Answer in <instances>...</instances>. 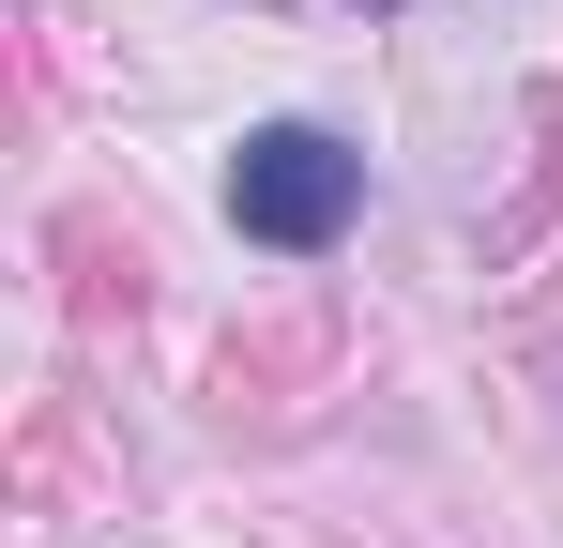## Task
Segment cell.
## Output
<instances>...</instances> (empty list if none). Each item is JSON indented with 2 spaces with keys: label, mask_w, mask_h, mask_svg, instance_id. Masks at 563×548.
<instances>
[{
  "label": "cell",
  "mask_w": 563,
  "mask_h": 548,
  "mask_svg": "<svg viewBox=\"0 0 563 548\" xmlns=\"http://www.w3.org/2000/svg\"><path fill=\"white\" fill-rule=\"evenodd\" d=\"M351 198H366V153H335L320 122H260V138L229 153V213H244V244L320 260V244L351 229Z\"/></svg>",
  "instance_id": "6da1fadb"
}]
</instances>
